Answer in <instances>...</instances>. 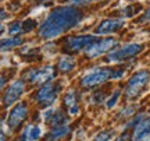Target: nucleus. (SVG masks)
I'll list each match as a JSON object with an SVG mask.
<instances>
[{"label": "nucleus", "mask_w": 150, "mask_h": 141, "mask_svg": "<svg viewBox=\"0 0 150 141\" xmlns=\"http://www.w3.org/2000/svg\"><path fill=\"white\" fill-rule=\"evenodd\" d=\"M27 116H28V108L25 106V103H18L10 112V116H8V120H7L8 127L11 130H16L17 127H20L22 122L27 119Z\"/></svg>", "instance_id": "7"}, {"label": "nucleus", "mask_w": 150, "mask_h": 141, "mask_svg": "<svg viewBox=\"0 0 150 141\" xmlns=\"http://www.w3.org/2000/svg\"><path fill=\"white\" fill-rule=\"evenodd\" d=\"M75 67V60L70 56H64L59 60V70L63 73H68Z\"/></svg>", "instance_id": "18"}, {"label": "nucleus", "mask_w": 150, "mask_h": 141, "mask_svg": "<svg viewBox=\"0 0 150 141\" xmlns=\"http://www.w3.org/2000/svg\"><path fill=\"white\" fill-rule=\"evenodd\" d=\"M64 103L65 106L70 109V115H76L79 112L78 105H76V94L74 91H68L64 97Z\"/></svg>", "instance_id": "15"}, {"label": "nucleus", "mask_w": 150, "mask_h": 141, "mask_svg": "<svg viewBox=\"0 0 150 141\" xmlns=\"http://www.w3.org/2000/svg\"><path fill=\"white\" fill-rule=\"evenodd\" d=\"M134 140L135 141H150V119L140 120L139 123L135 126Z\"/></svg>", "instance_id": "11"}, {"label": "nucleus", "mask_w": 150, "mask_h": 141, "mask_svg": "<svg viewBox=\"0 0 150 141\" xmlns=\"http://www.w3.org/2000/svg\"><path fill=\"white\" fill-rule=\"evenodd\" d=\"M91 0H72V3L75 4H85V3H89Z\"/></svg>", "instance_id": "26"}, {"label": "nucleus", "mask_w": 150, "mask_h": 141, "mask_svg": "<svg viewBox=\"0 0 150 141\" xmlns=\"http://www.w3.org/2000/svg\"><path fill=\"white\" fill-rule=\"evenodd\" d=\"M150 81V71L147 70H140L135 73L134 76L129 78L128 85L125 88V97L128 99H134V98L139 97L143 92V89Z\"/></svg>", "instance_id": "3"}, {"label": "nucleus", "mask_w": 150, "mask_h": 141, "mask_svg": "<svg viewBox=\"0 0 150 141\" xmlns=\"http://www.w3.org/2000/svg\"><path fill=\"white\" fill-rule=\"evenodd\" d=\"M24 88H25V85H24L22 81L13 82L10 87L7 88V91H6V94H4V105L6 106H10V105H13L14 102H17L18 98L21 97L22 92H24Z\"/></svg>", "instance_id": "9"}, {"label": "nucleus", "mask_w": 150, "mask_h": 141, "mask_svg": "<svg viewBox=\"0 0 150 141\" xmlns=\"http://www.w3.org/2000/svg\"><path fill=\"white\" fill-rule=\"evenodd\" d=\"M115 134V131L114 130H106V131H102V133H99L95 138V141H108L111 140L112 137Z\"/></svg>", "instance_id": "19"}, {"label": "nucleus", "mask_w": 150, "mask_h": 141, "mask_svg": "<svg viewBox=\"0 0 150 141\" xmlns=\"http://www.w3.org/2000/svg\"><path fill=\"white\" fill-rule=\"evenodd\" d=\"M95 42V38L92 35H81V37H71L67 39V46L71 50H82L86 49L89 45Z\"/></svg>", "instance_id": "10"}, {"label": "nucleus", "mask_w": 150, "mask_h": 141, "mask_svg": "<svg viewBox=\"0 0 150 141\" xmlns=\"http://www.w3.org/2000/svg\"><path fill=\"white\" fill-rule=\"evenodd\" d=\"M56 73L52 66H46L39 70H32L27 76V78L33 84H43V82H49L52 78H54Z\"/></svg>", "instance_id": "8"}, {"label": "nucleus", "mask_w": 150, "mask_h": 141, "mask_svg": "<svg viewBox=\"0 0 150 141\" xmlns=\"http://www.w3.org/2000/svg\"><path fill=\"white\" fill-rule=\"evenodd\" d=\"M0 141H6V133H4V129H3L1 122H0Z\"/></svg>", "instance_id": "24"}, {"label": "nucleus", "mask_w": 150, "mask_h": 141, "mask_svg": "<svg viewBox=\"0 0 150 141\" xmlns=\"http://www.w3.org/2000/svg\"><path fill=\"white\" fill-rule=\"evenodd\" d=\"M3 31H4V27H3V25L0 24V34H3Z\"/></svg>", "instance_id": "29"}, {"label": "nucleus", "mask_w": 150, "mask_h": 141, "mask_svg": "<svg viewBox=\"0 0 150 141\" xmlns=\"http://www.w3.org/2000/svg\"><path fill=\"white\" fill-rule=\"evenodd\" d=\"M45 119H46V122H47L49 125L52 126H61L63 123L65 122V117L64 115H63V112L61 110H59V109H56V110H49V112H46V115H45Z\"/></svg>", "instance_id": "13"}, {"label": "nucleus", "mask_w": 150, "mask_h": 141, "mask_svg": "<svg viewBox=\"0 0 150 141\" xmlns=\"http://www.w3.org/2000/svg\"><path fill=\"white\" fill-rule=\"evenodd\" d=\"M118 45V41L114 38H104L102 41H96L92 45H89L86 48V56L91 57V59H95V57H99L102 56L103 53H107L110 52L114 46Z\"/></svg>", "instance_id": "4"}, {"label": "nucleus", "mask_w": 150, "mask_h": 141, "mask_svg": "<svg viewBox=\"0 0 150 141\" xmlns=\"http://www.w3.org/2000/svg\"><path fill=\"white\" fill-rule=\"evenodd\" d=\"M22 31V24L21 22H13L8 28V32L11 35H17V34H20Z\"/></svg>", "instance_id": "21"}, {"label": "nucleus", "mask_w": 150, "mask_h": 141, "mask_svg": "<svg viewBox=\"0 0 150 141\" xmlns=\"http://www.w3.org/2000/svg\"><path fill=\"white\" fill-rule=\"evenodd\" d=\"M42 134L40 127L38 126H29L27 129V131L22 134V140L21 141H36Z\"/></svg>", "instance_id": "16"}, {"label": "nucleus", "mask_w": 150, "mask_h": 141, "mask_svg": "<svg viewBox=\"0 0 150 141\" xmlns=\"http://www.w3.org/2000/svg\"><path fill=\"white\" fill-rule=\"evenodd\" d=\"M124 76V70H112V69H96L88 73L86 76L82 77L81 84L86 88H92L100 85L104 81H107L108 78H120Z\"/></svg>", "instance_id": "2"}, {"label": "nucleus", "mask_w": 150, "mask_h": 141, "mask_svg": "<svg viewBox=\"0 0 150 141\" xmlns=\"http://www.w3.org/2000/svg\"><path fill=\"white\" fill-rule=\"evenodd\" d=\"M70 134V127L65 125H61V126H56L53 130L49 133L47 136V140L49 141H57L60 138H63V137L68 136Z\"/></svg>", "instance_id": "14"}, {"label": "nucleus", "mask_w": 150, "mask_h": 141, "mask_svg": "<svg viewBox=\"0 0 150 141\" xmlns=\"http://www.w3.org/2000/svg\"><path fill=\"white\" fill-rule=\"evenodd\" d=\"M4 84H6V78L4 77H0V91H1V88L4 87Z\"/></svg>", "instance_id": "28"}, {"label": "nucleus", "mask_w": 150, "mask_h": 141, "mask_svg": "<svg viewBox=\"0 0 150 141\" xmlns=\"http://www.w3.org/2000/svg\"><path fill=\"white\" fill-rule=\"evenodd\" d=\"M124 21L122 18H118V20H104V21L99 25L97 28V34H111V32H115L118 29H121L124 27Z\"/></svg>", "instance_id": "12"}, {"label": "nucleus", "mask_w": 150, "mask_h": 141, "mask_svg": "<svg viewBox=\"0 0 150 141\" xmlns=\"http://www.w3.org/2000/svg\"><path fill=\"white\" fill-rule=\"evenodd\" d=\"M115 141H131V136H129L128 133H124V134H121Z\"/></svg>", "instance_id": "23"}, {"label": "nucleus", "mask_w": 150, "mask_h": 141, "mask_svg": "<svg viewBox=\"0 0 150 141\" xmlns=\"http://www.w3.org/2000/svg\"><path fill=\"white\" fill-rule=\"evenodd\" d=\"M60 85L54 84V82H46L36 94V101L42 106H50L52 103L56 101V98L59 95Z\"/></svg>", "instance_id": "5"}, {"label": "nucleus", "mask_w": 150, "mask_h": 141, "mask_svg": "<svg viewBox=\"0 0 150 141\" xmlns=\"http://www.w3.org/2000/svg\"><path fill=\"white\" fill-rule=\"evenodd\" d=\"M4 18H7V13L3 9H0V20H4Z\"/></svg>", "instance_id": "27"}, {"label": "nucleus", "mask_w": 150, "mask_h": 141, "mask_svg": "<svg viewBox=\"0 0 150 141\" xmlns=\"http://www.w3.org/2000/svg\"><path fill=\"white\" fill-rule=\"evenodd\" d=\"M120 94H121V91H120V89H117V91H114V94H112V97L110 98V99H107V101H106V106H107V108H112V106L115 105V102H117V99L120 98Z\"/></svg>", "instance_id": "20"}, {"label": "nucleus", "mask_w": 150, "mask_h": 141, "mask_svg": "<svg viewBox=\"0 0 150 141\" xmlns=\"http://www.w3.org/2000/svg\"><path fill=\"white\" fill-rule=\"evenodd\" d=\"M82 20V13L75 7H57L40 25L39 35L43 39L57 38L63 32L79 24Z\"/></svg>", "instance_id": "1"}, {"label": "nucleus", "mask_w": 150, "mask_h": 141, "mask_svg": "<svg viewBox=\"0 0 150 141\" xmlns=\"http://www.w3.org/2000/svg\"><path fill=\"white\" fill-rule=\"evenodd\" d=\"M22 45V39L21 38H7V39H1L0 41V50H10L13 48H17Z\"/></svg>", "instance_id": "17"}, {"label": "nucleus", "mask_w": 150, "mask_h": 141, "mask_svg": "<svg viewBox=\"0 0 150 141\" xmlns=\"http://www.w3.org/2000/svg\"><path fill=\"white\" fill-rule=\"evenodd\" d=\"M22 25H24L22 31H31V29H33V27L36 25V22L33 21V20H28V21H25Z\"/></svg>", "instance_id": "22"}, {"label": "nucleus", "mask_w": 150, "mask_h": 141, "mask_svg": "<svg viewBox=\"0 0 150 141\" xmlns=\"http://www.w3.org/2000/svg\"><path fill=\"white\" fill-rule=\"evenodd\" d=\"M143 49V46L139 44H131L127 45L121 49H117L114 52H110L107 54V60L108 62H121V60L129 59V57H134L139 53L140 50Z\"/></svg>", "instance_id": "6"}, {"label": "nucleus", "mask_w": 150, "mask_h": 141, "mask_svg": "<svg viewBox=\"0 0 150 141\" xmlns=\"http://www.w3.org/2000/svg\"><path fill=\"white\" fill-rule=\"evenodd\" d=\"M149 20H150V7H149V10L145 13V17L142 18V21H149Z\"/></svg>", "instance_id": "25"}, {"label": "nucleus", "mask_w": 150, "mask_h": 141, "mask_svg": "<svg viewBox=\"0 0 150 141\" xmlns=\"http://www.w3.org/2000/svg\"><path fill=\"white\" fill-rule=\"evenodd\" d=\"M42 3H46V1H50V0H40Z\"/></svg>", "instance_id": "30"}]
</instances>
